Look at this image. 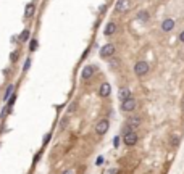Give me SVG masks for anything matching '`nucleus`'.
<instances>
[{
  "mask_svg": "<svg viewBox=\"0 0 184 174\" xmlns=\"http://www.w3.org/2000/svg\"><path fill=\"white\" fill-rule=\"evenodd\" d=\"M149 63L147 61H137L134 65V73H136V76H139V77H142V76H145V74L149 73Z\"/></svg>",
  "mask_w": 184,
  "mask_h": 174,
  "instance_id": "1",
  "label": "nucleus"
},
{
  "mask_svg": "<svg viewBox=\"0 0 184 174\" xmlns=\"http://www.w3.org/2000/svg\"><path fill=\"white\" fill-rule=\"evenodd\" d=\"M137 108V100L136 98H128V100L121 102V110L124 111V113H129V111H134V110Z\"/></svg>",
  "mask_w": 184,
  "mask_h": 174,
  "instance_id": "2",
  "label": "nucleus"
},
{
  "mask_svg": "<svg viewBox=\"0 0 184 174\" xmlns=\"http://www.w3.org/2000/svg\"><path fill=\"white\" fill-rule=\"evenodd\" d=\"M137 134H136V131H131V132H126L124 134V137H123V140H124V145L128 147H134L136 144H137Z\"/></svg>",
  "mask_w": 184,
  "mask_h": 174,
  "instance_id": "3",
  "label": "nucleus"
},
{
  "mask_svg": "<svg viewBox=\"0 0 184 174\" xmlns=\"http://www.w3.org/2000/svg\"><path fill=\"white\" fill-rule=\"evenodd\" d=\"M131 8V0H118L115 5V12L116 13H126Z\"/></svg>",
  "mask_w": 184,
  "mask_h": 174,
  "instance_id": "4",
  "label": "nucleus"
},
{
  "mask_svg": "<svg viewBox=\"0 0 184 174\" xmlns=\"http://www.w3.org/2000/svg\"><path fill=\"white\" fill-rule=\"evenodd\" d=\"M108 127H110V121H108V119H100V121L95 124V134L103 135V134L108 131Z\"/></svg>",
  "mask_w": 184,
  "mask_h": 174,
  "instance_id": "5",
  "label": "nucleus"
},
{
  "mask_svg": "<svg viewBox=\"0 0 184 174\" xmlns=\"http://www.w3.org/2000/svg\"><path fill=\"white\" fill-rule=\"evenodd\" d=\"M115 53V45L113 44H105L100 49V57H103V58H108V57H111Z\"/></svg>",
  "mask_w": 184,
  "mask_h": 174,
  "instance_id": "6",
  "label": "nucleus"
},
{
  "mask_svg": "<svg viewBox=\"0 0 184 174\" xmlns=\"http://www.w3.org/2000/svg\"><path fill=\"white\" fill-rule=\"evenodd\" d=\"M173 28H174V20L173 18H166L162 23V31L163 32H170V31H173Z\"/></svg>",
  "mask_w": 184,
  "mask_h": 174,
  "instance_id": "7",
  "label": "nucleus"
},
{
  "mask_svg": "<svg viewBox=\"0 0 184 174\" xmlns=\"http://www.w3.org/2000/svg\"><path fill=\"white\" fill-rule=\"evenodd\" d=\"M111 93V85L108 84V82H103L102 85H100V89H98V95L100 97H108Z\"/></svg>",
  "mask_w": 184,
  "mask_h": 174,
  "instance_id": "8",
  "label": "nucleus"
},
{
  "mask_svg": "<svg viewBox=\"0 0 184 174\" xmlns=\"http://www.w3.org/2000/svg\"><path fill=\"white\" fill-rule=\"evenodd\" d=\"M118 98L121 102L131 98V90H129V87H121V89L118 90Z\"/></svg>",
  "mask_w": 184,
  "mask_h": 174,
  "instance_id": "9",
  "label": "nucleus"
},
{
  "mask_svg": "<svg viewBox=\"0 0 184 174\" xmlns=\"http://www.w3.org/2000/svg\"><path fill=\"white\" fill-rule=\"evenodd\" d=\"M94 66H86V68L82 69V73H81V77L82 79H90V77L94 76Z\"/></svg>",
  "mask_w": 184,
  "mask_h": 174,
  "instance_id": "10",
  "label": "nucleus"
},
{
  "mask_svg": "<svg viewBox=\"0 0 184 174\" xmlns=\"http://www.w3.org/2000/svg\"><path fill=\"white\" fill-rule=\"evenodd\" d=\"M36 12V5L34 3H28L26 5V10H24V18H31Z\"/></svg>",
  "mask_w": 184,
  "mask_h": 174,
  "instance_id": "11",
  "label": "nucleus"
},
{
  "mask_svg": "<svg viewBox=\"0 0 184 174\" xmlns=\"http://www.w3.org/2000/svg\"><path fill=\"white\" fill-rule=\"evenodd\" d=\"M13 92H15V85L13 84H10L8 87H7V90H5V95H3V100L5 102H8L10 98L13 97Z\"/></svg>",
  "mask_w": 184,
  "mask_h": 174,
  "instance_id": "12",
  "label": "nucleus"
},
{
  "mask_svg": "<svg viewBox=\"0 0 184 174\" xmlns=\"http://www.w3.org/2000/svg\"><path fill=\"white\" fill-rule=\"evenodd\" d=\"M103 32H105V36H111V34H115L116 32V24H115V23H108V24L105 26V31H103Z\"/></svg>",
  "mask_w": 184,
  "mask_h": 174,
  "instance_id": "13",
  "label": "nucleus"
},
{
  "mask_svg": "<svg viewBox=\"0 0 184 174\" xmlns=\"http://www.w3.org/2000/svg\"><path fill=\"white\" fill-rule=\"evenodd\" d=\"M149 18H150V15H149V12H145V10H142V12H139L137 13V20L139 21H149Z\"/></svg>",
  "mask_w": 184,
  "mask_h": 174,
  "instance_id": "14",
  "label": "nucleus"
},
{
  "mask_svg": "<svg viewBox=\"0 0 184 174\" xmlns=\"http://www.w3.org/2000/svg\"><path fill=\"white\" fill-rule=\"evenodd\" d=\"M29 36H31L29 29H24V31H23V32L20 34V41H21V42H26V41L29 39Z\"/></svg>",
  "mask_w": 184,
  "mask_h": 174,
  "instance_id": "15",
  "label": "nucleus"
},
{
  "mask_svg": "<svg viewBox=\"0 0 184 174\" xmlns=\"http://www.w3.org/2000/svg\"><path fill=\"white\" fill-rule=\"evenodd\" d=\"M10 110H12V108H8V106H3V108H2V111H0V118H2V119H5V116L8 114Z\"/></svg>",
  "mask_w": 184,
  "mask_h": 174,
  "instance_id": "16",
  "label": "nucleus"
},
{
  "mask_svg": "<svg viewBox=\"0 0 184 174\" xmlns=\"http://www.w3.org/2000/svg\"><path fill=\"white\" fill-rule=\"evenodd\" d=\"M37 45H39L37 39H33V41H31V45H29V50H31V52H34V50L37 49Z\"/></svg>",
  "mask_w": 184,
  "mask_h": 174,
  "instance_id": "17",
  "label": "nucleus"
},
{
  "mask_svg": "<svg viewBox=\"0 0 184 174\" xmlns=\"http://www.w3.org/2000/svg\"><path fill=\"white\" fill-rule=\"evenodd\" d=\"M29 66H31V58H28V60H26V63H24V68H23V69H24V71H28V69H29Z\"/></svg>",
  "mask_w": 184,
  "mask_h": 174,
  "instance_id": "18",
  "label": "nucleus"
},
{
  "mask_svg": "<svg viewBox=\"0 0 184 174\" xmlns=\"http://www.w3.org/2000/svg\"><path fill=\"white\" fill-rule=\"evenodd\" d=\"M10 58H12V61H16L18 60V52H13L12 55H10Z\"/></svg>",
  "mask_w": 184,
  "mask_h": 174,
  "instance_id": "19",
  "label": "nucleus"
},
{
  "mask_svg": "<svg viewBox=\"0 0 184 174\" xmlns=\"http://www.w3.org/2000/svg\"><path fill=\"white\" fill-rule=\"evenodd\" d=\"M179 42L184 44V31H181V34H179Z\"/></svg>",
  "mask_w": 184,
  "mask_h": 174,
  "instance_id": "20",
  "label": "nucleus"
},
{
  "mask_svg": "<svg viewBox=\"0 0 184 174\" xmlns=\"http://www.w3.org/2000/svg\"><path fill=\"white\" fill-rule=\"evenodd\" d=\"M118 144H119V137H115V139H113V145L118 147Z\"/></svg>",
  "mask_w": 184,
  "mask_h": 174,
  "instance_id": "21",
  "label": "nucleus"
},
{
  "mask_svg": "<svg viewBox=\"0 0 184 174\" xmlns=\"http://www.w3.org/2000/svg\"><path fill=\"white\" fill-rule=\"evenodd\" d=\"M61 174H76V171H74V169H68V171H65V173H61Z\"/></svg>",
  "mask_w": 184,
  "mask_h": 174,
  "instance_id": "22",
  "label": "nucleus"
},
{
  "mask_svg": "<svg viewBox=\"0 0 184 174\" xmlns=\"http://www.w3.org/2000/svg\"><path fill=\"white\" fill-rule=\"evenodd\" d=\"M95 163H97V165H102V163H103V156H98Z\"/></svg>",
  "mask_w": 184,
  "mask_h": 174,
  "instance_id": "23",
  "label": "nucleus"
},
{
  "mask_svg": "<svg viewBox=\"0 0 184 174\" xmlns=\"http://www.w3.org/2000/svg\"><path fill=\"white\" fill-rule=\"evenodd\" d=\"M108 174H116V169H111V171H110V173H108Z\"/></svg>",
  "mask_w": 184,
  "mask_h": 174,
  "instance_id": "24",
  "label": "nucleus"
}]
</instances>
